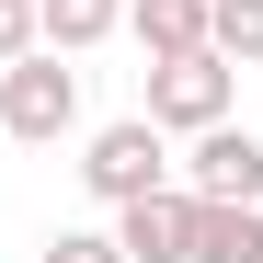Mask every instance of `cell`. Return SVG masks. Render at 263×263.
Segmentation results:
<instances>
[{"mask_svg":"<svg viewBox=\"0 0 263 263\" xmlns=\"http://www.w3.org/2000/svg\"><path fill=\"white\" fill-rule=\"evenodd\" d=\"M0 138H12V149H58V138H80V58L23 46L12 69H0Z\"/></svg>","mask_w":263,"mask_h":263,"instance_id":"obj_1","label":"cell"},{"mask_svg":"<svg viewBox=\"0 0 263 263\" xmlns=\"http://www.w3.org/2000/svg\"><path fill=\"white\" fill-rule=\"evenodd\" d=\"M240 103V69L229 58H217V46H183V58H149V126H160V138H195V126H217V115H229Z\"/></svg>","mask_w":263,"mask_h":263,"instance_id":"obj_2","label":"cell"},{"mask_svg":"<svg viewBox=\"0 0 263 263\" xmlns=\"http://www.w3.org/2000/svg\"><path fill=\"white\" fill-rule=\"evenodd\" d=\"M149 183H172V138H160L149 115H115V126L80 138V195H92V206H126V195H149Z\"/></svg>","mask_w":263,"mask_h":263,"instance_id":"obj_3","label":"cell"},{"mask_svg":"<svg viewBox=\"0 0 263 263\" xmlns=\"http://www.w3.org/2000/svg\"><path fill=\"white\" fill-rule=\"evenodd\" d=\"M172 183H183V195H240V206H263V138L217 115V126H195V149L172 160Z\"/></svg>","mask_w":263,"mask_h":263,"instance_id":"obj_4","label":"cell"},{"mask_svg":"<svg viewBox=\"0 0 263 263\" xmlns=\"http://www.w3.org/2000/svg\"><path fill=\"white\" fill-rule=\"evenodd\" d=\"M103 229H115V252H126V263H183V229H195V195H183V183H149V195L103 206Z\"/></svg>","mask_w":263,"mask_h":263,"instance_id":"obj_5","label":"cell"},{"mask_svg":"<svg viewBox=\"0 0 263 263\" xmlns=\"http://www.w3.org/2000/svg\"><path fill=\"white\" fill-rule=\"evenodd\" d=\"M183 263H263V206H240V195H195Z\"/></svg>","mask_w":263,"mask_h":263,"instance_id":"obj_6","label":"cell"},{"mask_svg":"<svg viewBox=\"0 0 263 263\" xmlns=\"http://www.w3.org/2000/svg\"><path fill=\"white\" fill-rule=\"evenodd\" d=\"M126 34V0H34V46H58V58H92Z\"/></svg>","mask_w":263,"mask_h":263,"instance_id":"obj_7","label":"cell"},{"mask_svg":"<svg viewBox=\"0 0 263 263\" xmlns=\"http://www.w3.org/2000/svg\"><path fill=\"white\" fill-rule=\"evenodd\" d=\"M126 34L149 58H183V46H206V0H126Z\"/></svg>","mask_w":263,"mask_h":263,"instance_id":"obj_8","label":"cell"},{"mask_svg":"<svg viewBox=\"0 0 263 263\" xmlns=\"http://www.w3.org/2000/svg\"><path fill=\"white\" fill-rule=\"evenodd\" d=\"M206 46L229 69H263V0H206Z\"/></svg>","mask_w":263,"mask_h":263,"instance_id":"obj_9","label":"cell"},{"mask_svg":"<svg viewBox=\"0 0 263 263\" xmlns=\"http://www.w3.org/2000/svg\"><path fill=\"white\" fill-rule=\"evenodd\" d=\"M34 263H126V252H115V229H58Z\"/></svg>","mask_w":263,"mask_h":263,"instance_id":"obj_10","label":"cell"},{"mask_svg":"<svg viewBox=\"0 0 263 263\" xmlns=\"http://www.w3.org/2000/svg\"><path fill=\"white\" fill-rule=\"evenodd\" d=\"M23 46H34V0H0V69H12Z\"/></svg>","mask_w":263,"mask_h":263,"instance_id":"obj_11","label":"cell"}]
</instances>
